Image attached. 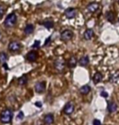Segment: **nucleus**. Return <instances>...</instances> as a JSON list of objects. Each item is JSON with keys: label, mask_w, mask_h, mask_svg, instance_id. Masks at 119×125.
I'll return each mask as SVG.
<instances>
[{"label": "nucleus", "mask_w": 119, "mask_h": 125, "mask_svg": "<svg viewBox=\"0 0 119 125\" xmlns=\"http://www.w3.org/2000/svg\"><path fill=\"white\" fill-rule=\"evenodd\" d=\"M11 118H12V112L11 111V110L5 109L0 114V121L3 124H8L11 122Z\"/></svg>", "instance_id": "1"}, {"label": "nucleus", "mask_w": 119, "mask_h": 125, "mask_svg": "<svg viewBox=\"0 0 119 125\" xmlns=\"http://www.w3.org/2000/svg\"><path fill=\"white\" fill-rule=\"evenodd\" d=\"M17 21V16L14 12L10 13L6 17L5 21H4V25L6 27H12L15 25V24Z\"/></svg>", "instance_id": "2"}, {"label": "nucleus", "mask_w": 119, "mask_h": 125, "mask_svg": "<svg viewBox=\"0 0 119 125\" xmlns=\"http://www.w3.org/2000/svg\"><path fill=\"white\" fill-rule=\"evenodd\" d=\"M73 33L70 30H65L60 34V38H61L63 41H69V40H70L73 38Z\"/></svg>", "instance_id": "3"}, {"label": "nucleus", "mask_w": 119, "mask_h": 125, "mask_svg": "<svg viewBox=\"0 0 119 125\" xmlns=\"http://www.w3.org/2000/svg\"><path fill=\"white\" fill-rule=\"evenodd\" d=\"M20 48H21V44L17 41L11 42L8 45V49L11 52H18L20 50Z\"/></svg>", "instance_id": "4"}, {"label": "nucleus", "mask_w": 119, "mask_h": 125, "mask_svg": "<svg viewBox=\"0 0 119 125\" xmlns=\"http://www.w3.org/2000/svg\"><path fill=\"white\" fill-rule=\"evenodd\" d=\"M54 65H55V68L58 71H63L65 67V62L62 59H57V60L55 61Z\"/></svg>", "instance_id": "5"}, {"label": "nucleus", "mask_w": 119, "mask_h": 125, "mask_svg": "<svg viewBox=\"0 0 119 125\" xmlns=\"http://www.w3.org/2000/svg\"><path fill=\"white\" fill-rule=\"evenodd\" d=\"M64 15L68 19H73L77 15V10L75 8H69L65 10L64 11Z\"/></svg>", "instance_id": "6"}, {"label": "nucleus", "mask_w": 119, "mask_h": 125, "mask_svg": "<svg viewBox=\"0 0 119 125\" xmlns=\"http://www.w3.org/2000/svg\"><path fill=\"white\" fill-rule=\"evenodd\" d=\"M74 110V105L72 102H68L64 107V113L65 115H71Z\"/></svg>", "instance_id": "7"}, {"label": "nucleus", "mask_w": 119, "mask_h": 125, "mask_svg": "<svg viewBox=\"0 0 119 125\" xmlns=\"http://www.w3.org/2000/svg\"><path fill=\"white\" fill-rule=\"evenodd\" d=\"M46 88V83L45 82H39L37 83L34 86V89L38 93H43L44 90Z\"/></svg>", "instance_id": "8"}, {"label": "nucleus", "mask_w": 119, "mask_h": 125, "mask_svg": "<svg viewBox=\"0 0 119 125\" xmlns=\"http://www.w3.org/2000/svg\"><path fill=\"white\" fill-rule=\"evenodd\" d=\"M37 58H38V54L35 52H29V53L26 55V59L30 62H34V61H35L37 60Z\"/></svg>", "instance_id": "9"}, {"label": "nucleus", "mask_w": 119, "mask_h": 125, "mask_svg": "<svg viewBox=\"0 0 119 125\" xmlns=\"http://www.w3.org/2000/svg\"><path fill=\"white\" fill-rule=\"evenodd\" d=\"M111 83H118L119 80V70H117L113 73V74L110 76V79H109Z\"/></svg>", "instance_id": "10"}, {"label": "nucleus", "mask_w": 119, "mask_h": 125, "mask_svg": "<svg viewBox=\"0 0 119 125\" xmlns=\"http://www.w3.org/2000/svg\"><path fill=\"white\" fill-rule=\"evenodd\" d=\"M94 35V31L92 29H88L84 33V39L86 40H90Z\"/></svg>", "instance_id": "11"}, {"label": "nucleus", "mask_w": 119, "mask_h": 125, "mask_svg": "<svg viewBox=\"0 0 119 125\" xmlns=\"http://www.w3.org/2000/svg\"><path fill=\"white\" fill-rule=\"evenodd\" d=\"M99 8V4L97 3H92L87 6V10L91 12H95Z\"/></svg>", "instance_id": "12"}, {"label": "nucleus", "mask_w": 119, "mask_h": 125, "mask_svg": "<svg viewBox=\"0 0 119 125\" xmlns=\"http://www.w3.org/2000/svg\"><path fill=\"white\" fill-rule=\"evenodd\" d=\"M79 65H82V66H86L89 64V57L87 56H82L81 57V59L79 60Z\"/></svg>", "instance_id": "13"}, {"label": "nucleus", "mask_w": 119, "mask_h": 125, "mask_svg": "<svg viewBox=\"0 0 119 125\" xmlns=\"http://www.w3.org/2000/svg\"><path fill=\"white\" fill-rule=\"evenodd\" d=\"M53 122H54V116L52 115L48 114L44 118V123L46 124H52Z\"/></svg>", "instance_id": "14"}, {"label": "nucleus", "mask_w": 119, "mask_h": 125, "mask_svg": "<svg viewBox=\"0 0 119 125\" xmlns=\"http://www.w3.org/2000/svg\"><path fill=\"white\" fill-rule=\"evenodd\" d=\"M90 91H91V87L89 85H84L79 89L80 93L82 94V95H87V94L90 93Z\"/></svg>", "instance_id": "15"}, {"label": "nucleus", "mask_w": 119, "mask_h": 125, "mask_svg": "<svg viewBox=\"0 0 119 125\" xmlns=\"http://www.w3.org/2000/svg\"><path fill=\"white\" fill-rule=\"evenodd\" d=\"M118 110V105H116V103L114 102H109L108 104V110L109 112L113 113Z\"/></svg>", "instance_id": "16"}, {"label": "nucleus", "mask_w": 119, "mask_h": 125, "mask_svg": "<svg viewBox=\"0 0 119 125\" xmlns=\"http://www.w3.org/2000/svg\"><path fill=\"white\" fill-rule=\"evenodd\" d=\"M68 66L69 68H73L76 66L77 65V59L74 56H72V57L69 58V60L68 61Z\"/></svg>", "instance_id": "17"}, {"label": "nucleus", "mask_w": 119, "mask_h": 125, "mask_svg": "<svg viewBox=\"0 0 119 125\" xmlns=\"http://www.w3.org/2000/svg\"><path fill=\"white\" fill-rule=\"evenodd\" d=\"M102 78H103V76H102L101 73H100V72L95 73V75L93 76V82H94L95 83H100L102 80Z\"/></svg>", "instance_id": "18"}, {"label": "nucleus", "mask_w": 119, "mask_h": 125, "mask_svg": "<svg viewBox=\"0 0 119 125\" xmlns=\"http://www.w3.org/2000/svg\"><path fill=\"white\" fill-rule=\"evenodd\" d=\"M34 25H33L32 24H28L26 26H25V34H32L33 31H34Z\"/></svg>", "instance_id": "19"}, {"label": "nucleus", "mask_w": 119, "mask_h": 125, "mask_svg": "<svg viewBox=\"0 0 119 125\" xmlns=\"http://www.w3.org/2000/svg\"><path fill=\"white\" fill-rule=\"evenodd\" d=\"M43 25L44 27L46 28V29H51V28H52L54 26V22L51 20H47V21H45Z\"/></svg>", "instance_id": "20"}, {"label": "nucleus", "mask_w": 119, "mask_h": 125, "mask_svg": "<svg viewBox=\"0 0 119 125\" xmlns=\"http://www.w3.org/2000/svg\"><path fill=\"white\" fill-rule=\"evenodd\" d=\"M8 61V55L5 52L0 53V62L2 64H5V62Z\"/></svg>", "instance_id": "21"}, {"label": "nucleus", "mask_w": 119, "mask_h": 125, "mask_svg": "<svg viewBox=\"0 0 119 125\" xmlns=\"http://www.w3.org/2000/svg\"><path fill=\"white\" fill-rule=\"evenodd\" d=\"M27 82H28V79L26 76H22L18 79V83H19V85H25V84L27 83Z\"/></svg>", "instance_id": "22"}, {"label": "nucleus", "mask_w": 119, "mask_h": 125, "mask_svg": "<svg viewBox=\"0 0 119 125\" xmlns=\"http://www.w3.org/2000/svg\"><path fill=\"white\" fill-rule=\"evenodd\" d=\"M106 18L109 22H113L114 21V15L112 11H108L106 13Z\"/></svg>", "instance_id": "23"}, {"label": "nucleus", "mask_w": 119, "mask_h": 125, "mask_svg": "<svg viewBox=\"0 0 119 125\" xmlns=\"http://www.w3.org/2000/svg\"><path fill=\"white\" fill-rule=\"evenodd\" d=\"M39 46H40V41H38V40H36V41L34 42V44L32 47L34 48H39Z\"/></svg>", "instance_id": "24"}, {"label": "nucleus", "mask_w": 119, "mask_h": 125, "mask_svg": "<svg viewBox=\"0 0 119 125\" xmlns=\"http://www.w3.org/2000/svg\"><path fill=\"white\" fill-rule=\"evenodd\" d=\"M100 95H101V96H103V97H104V98H107L109 96L108 93L105 92V91H102L101 93H100Z\"/></svg>", "instance_id": "25"}, {"label": "nucleus", "mask_w": 119, "mask_h": 125, "mask_svg": "<svg viewBox=\"0 0 119 125\" xmlns=\"http://www.w3.org/2000/svg\"><path fill=\"white\" fill-rule=\"evenodd\" d=\"M4 11H5V9H4V8L3 6H0V18L3 16Z\"/></svg>", "instance_id": "26"}, {"label": "nucleus", "mask_w": 119, "mask_h": 125, "mask_svg": "<svg viewBox=\"0 0 119 125\" xmlns=\"http://www.w3.org/2000/svg\"><path fill=\"white\" fill-rule=\"evenodd\" d=\"M17 119H24V113H23L22 111H20L19 114H18V115H17Z\"/></svg>", "instance_id": "27"}, {"label": "nucleus", "mask_w": 119, "mask_h": 125, "mask_svg": "<svg viewBox=\"0 0 119 125\" xmlns=\"http://www.w3.org/2000/svg\"><path fill=\"white\" fill-rule=\"evenodd\" d=\"M93 125H101V122L98 119H94L93 120Z\"/></svg>", "instance_id": "28"}, {"label": "nucleus", "mask_w": 119, "mask_h": 125, "mask_svg": "<svg viewBox=\"0 0 119 125\" xmlns=\"http://www.w3.org/2000/svg\"><path fill=\"white\" fill-rule=\"evenodd\" d=\"M50 40H51V37H49L48 39H46V41H45V43H44V45H45V46L48 45V43H49V42H50Z\"/></svg>", "instance_id": "29"}, {"label": "nucleus", "mask_w": 119, "mask_h": 125, "mask_svg": "<svg viewBox=\"0 0 119 125\" xmlns=\"http://www.w3.org/2000/svg\"><path fill=\"white\" fill-rule=\"evenodd\" d=\"M35 105H36V106H38V107H42V104H41V102H36V103H35Z\"/></svg>", "instance_id": "30"}, {"label": "nucleus", "mask_w": 119, "mask_h": 125, "mask_svg": "<svg viewBox=\"0 0 119 125\" xmlns=\"http://www.w3.org/2000/svg\"><path fill=\"white\" fill-rule=\"evenodd\" d=\"M118 3H119V0H118Z\"/></svg>", "instance_id": "31"}]
</instances>
